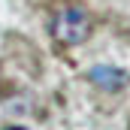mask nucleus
<instances>
[{
    "label": "nucleus",
    "mask_w": 130,
    "mask_h": 130,
    "mask_svg": "<svg viewBox=\"0 0 130 130\" xmlns=\"http://www.w3.org/2000/svg\"><path fill=\"white\" fill-rule=\"evenodd\" d=\"M88 79L97 85L100 91H121V88H124V85L130 82V76L124 73V70H118V67H109V64L91 67Z\"/></svg>",
    "instance_id": "nucleus-2"
},
{
    "label": "nucleus",
    "mask_w": 130,
    "mask_h": 130,
    "mask_svg": "<svg viewBox=\"0 0 130 130\" xmlns=\"http://www.w3.org/2000/svg\"><path fill=\"white\" fill-rule=\"evenodd\" d=\"M9 130H24V127H9Z\"/></svg>",
    "instance_id": "nucleus-3"
},
{
    "label": "nucleus",
    "mask_w": 130,
    "mask_h": 130,
    "mask_svg": "<svg viewBox=\"0 0 130 130\" xmlns=\"http://www.w3.org/2000/svg\"><path fill=\"white\" fill-rule=\"evenodd\" d=\"M52 33H55V39L64 42V45H79V42H85L88 33H91V18H88L85 9L70 6L64 12H58V18L52 21Z\"/></svg>",
    "instance_id": "nucleus-1"
}]
</instances>
